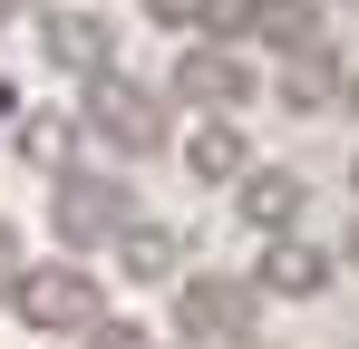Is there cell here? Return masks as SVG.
<instances>
[{"label":"cell","instance_id":"cell-1","mask_svg":"<svg viewBox=\"0 0 359 349\" xmlns=\"http://www.w3.org/2000/svg\"><path fill=\"white\" fill-rule=\"evenodd\" d=\"M136 224V165H78L49 174V233H59L68 262H88V252H107L117 233Z\"/></svg>","mask_w":359,"mask_h":349},{"label":"cell","instance_id":"cell-2","mask_svg":"<svg viewBox=\"0 0 359 349\" xmlns=\"http://www.w3.org/2000/svg\"><path fill=\"white\" fill-rule=\"evenodd\" d=\"M10 310L39 330V340H78L88 320H107V272H88V262H29L20 282H10Z\"/></svg>","mask_w":359,"mask_h":349},{"label":"cell","instance_id":"cell-3","mask_svg":"<svg viewBox=\"0 0 359 349\" xmlns=\"http://www.w3.org/2000/svg\"><path fill=\"white\" fill-rule=\"evenodd\" d=\"M252 320H262L252 272H175V330L194 349H204V340H243Z\"/></svg>","mask_w":359,"mask_h":349},{"label":"cell","instance_id":"cell-4","mask_svg":"<svg viewBox=\"0 0 359 349\" xmlns=\"http://www.w3.org/2000/svg\"><path fill=\"white\" fill-rule=\"evenodd\" d=\"M175 165L204 184V194H233L243 174L262 165V146H252V116H184L175 136Z\"/></svg>","mask_w":359,"mask_h":349},{"label":"cell","instance_id":"cell-5","mask_svg":"<svg viewBox=\"0 0 359 349\" xmlns=\"http://www.w3.org/2000/svg\"><path fill=\"white\" fill-rule=\"evenodd\" d=\"M224 204H233V224H252L262 242H272V233H301V214H311V174H301V165H272V156H262V165L243 174Z\"/></svg>","mask_w":359,"mask_h":349},{"label":"cell","instance_id":"cell-6","mask_svg":"<svg viewBox=\"0 0 359 349\" xmlns=\"http://www.w3.org/2000/svg\"><path fill=\"white\" fill-rule=\"evenodd\" d=\"M330 272H340V252L311 242V233H272V242L252 252V291H272V301H320Z\"/></svg>","mask_w":359,"mask_h":349},{"label":"cell","instance_id":"cell-7","mask_svg":"<svg viewBox=\"0 0 359 349\" xmlns=\"http://www.w3.org/2000/svg\"><path fill=\"white\" fill-rule=\"evenodd\" d=\"M107 252H117V282H175L184 233H175V224H146V214H136V224H126Z\"/></svg>","mask_w":359,"mask_h":349},{"label":"cell","instance_id":"cell-8","mask_svg":"<svg viewBox=\"0 0 359 349\" xmlns=\"http://www.w3.org/2000/svg\"><path fill=\"white\" fill-rule=\"evenodd\" d=\"M20 272H29V242H20V224L0 214V301H10V282H20Z\"/></svg>","mask_w":359,"mask_h":349},{"label":"cell","instance_id":"cell-9","mask_svg":"<svg viewBox=\"0 0 359 349\" xmlns=\"http://www.w3.org/2000/svg\"><path fill=\"white\" fill-rule=\"evenodd\" d=\"M340 272H359V214H350V233H340Z\"/></svg>","mask_w":359,"mask_h":349},{"label":"cell","instance_id":"cell-10","mask_svg":"<svg viewBox=\"0 0 359 349\" xmlns=\"http://www.w3.org/2000/svg\"><path fill=\"white\" fill-rule=\"evenodd\" d=\"M204 349H272V340H262V330H243V340H204Z\"/></svg>","mask_w":359,"mask_h":349}]
</instances>
